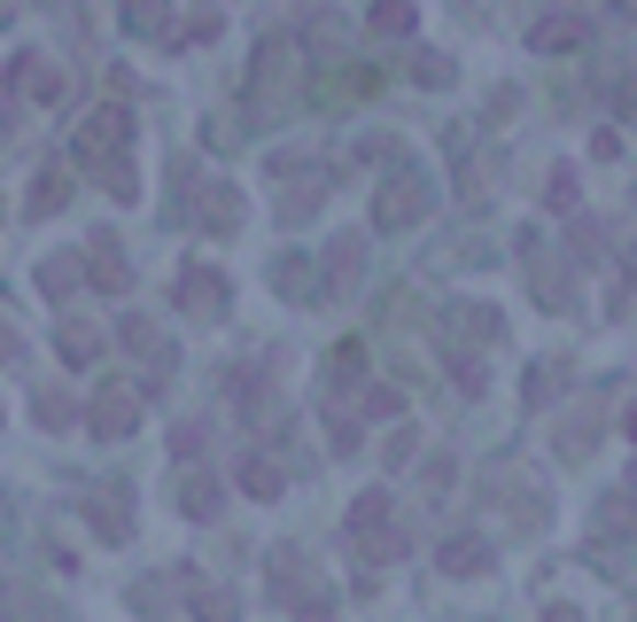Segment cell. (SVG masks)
<instances>
[{
	"mask_svg": "<svg viewBox=\"0 0 637 622\" xmlns=\"http://www.w3.org/2000/svg\"><path fill=\"white\" fill-rule=\"evenodd\" d=\"M357 264H366V241L342 234V241L327 249V281H334V289H342V281H357Z\"/></svg>",
	"mask_w": 637,
	"mask_h": 622,
	"instance_id": "9a60e30c",
	"label": "cell"
},
{
	"mask_svg": "<svg viewBox=\"0 0 637 622\" xmlns=\"http://www.w3.org/2000/svg\"><path fill=\"white\" fill-rule=\"evenodd\" d=\"M70 203V171H39V188L24 195V218H55Z\"/></svg>",
	"mask_w": 637,
	"mask_h": 622,
	"instance_id": "7c38bea8",
	"label": "cell"
},
{
	"mask_svg": "<svg viewBox=\"0 0 637 622\" xmlns=\"http://www.w3.org/2000/svg\"><path fill=\"white\" fill-rule=\"evenodd\" d=\"M0 529H9V506H0Z\"/></svg>",
	"mask_w": 637,
	"mask_h": 622,
	"instance_id": "484cf974",
	"label": "cell"
},
{
	"mask_svg": "<svg viewBox=\"0 0 637 622\" xmlns=\"http://www.w3.org/2000/svg\"><path fill=\"white\" fill-rule=\"evenodd\" d=\"M342 529H350V545L366 553V561H405V538H397V506H389V490H357V498H350V513H342Z\"/></svg>",
	"mask_w": 637,
	"mask_h": 622,
	"instance_id": "6da1fadb",
	"label": "cell"
},
{
	"mask_svg": "<svg viewBox=\"0 0 637 622\" xmlns=\"http://www.w3.org/2000/svg\"><path fill=\"white\" fill-rule=\"evenodd\" d=\"M32 412H39V420H55V428H62V420H70V397H32Z\"/></svg>",
	"mask_w": 637,
	"mask_h": 622,
	"instance_id": "cb8c5ba5",
	"label": "cell"
},
{
	"mask_svg": "<svg viewBox=\"0 0 637 622\" xmlns=\"http://www.w3.org/2000/svg\"><path fill=\"white\" fill-rule=\"evenodd\" d=\"M234 483L249 490V498H281L288 490V467L272 460V452H241V467H234Z\"/></svg>",
	"mask_w": 637,
	"mask_h": 622,
	"instance_id": "9c48e42d",
	"label": "cell"
},
{
	"mask_svg": "<svg viewBox=\"0 0 637 622\" xmlns=\"http://www.w3.org/2000/svg\"><path fill=\"white\" fill-rule=\"evenodd\" d=\"M86 428L94 436H133L140 428V389H94V405H86Z\"/></svg>",
	"mask_w": 637,
	"mask_h": 622,
	"instance_id": "5b68a950",
	"label": "cell"
},
{
	"mask_svg": "<svg viewBox=\"0 0 637 622\" xmlns=\"http://www.w3.org/2000/svg\"><path fill=\"white\" fill-rule=\"evenodd\" d=\"M102 188H110L117 203H133V195H140V180H133V156H110V163H102Z\"/></svg>",
	"mask_w": 637,
	"mask_h": 622,
	"instance_id": "e0dca14e",
	"label": "cell"
},
{
	"mask_svg": "<svg viewBox=\"0 0 637 622\" xmlns=\"http://www.w3.org/2000/svg\"><path fill=\"white\" fill-rule=\"evenodd\" d=\"M544 195H553V211H576V171H553V188H544Z\"/></svg>",
	"mask_w": 637,
	"mask_h": 622,
	"instance_id": "603a6c76",
	"label": "cell"
},
{
	"mask_svg": "<svg viewBox=\"0 0 637 622\" xmlns=\"http://www.w3.org/2000/svg\"><path fill=\"white\" fill-rule=\"evenodd\" d=\"M490 568V545L482 538H451L443 545V576H482Z\"/></svg>",
	"mask_w": 637,
	"mask_h": 622,
	"instance_id": "4fadbf2b",
	"label": "cell"
},
{
	"mask_svg": "<svg viewBox=\"0 0 637 622\" xmlns=\"http://www.w3.org/2000/svg\"><path fill=\"white\" fill-rule=\"evenodd\" d=\"M428 211H435V195L412 180V171H397V180L382 188V203H374V226H420Z\"/></svg>",
	"mask_w": 637,
	"mask_h": 622,
	"instance_id": "277c9868",
	"label": "cell"
},
{
	"mask_svg": "<svg viewBox=\"0 0 637 622\" xmlns=\"http://www.w3.org/2000/svg\"><path fill=\"white\" fill-rule=\"evenodd\" d=\"M125 140H133V117H125V110H94V117L78 125V156H86V163H94V156H102V163L125 156Z\"/></svg>",
	"mask_w": 637,
	"mask_h": 622,
	"instance_id": "52a82bcc",
	"label": "cell"
},
{
	"mask_svg": "<svg viewBox=\"0 0 637 622\" xmlns=\"http://www.w3.org/2000/svg\"><path fill=\"white\" fill-rule=\"evenodd\" d=\"M622 436H637V397H629V412H622Z\"/></svg>",
	"mask_w": 637,
	"mask_h": 622,
	"instance_id": "d4e9b609",
	"label": "cell"
},
{
	"mask_svg": "<svg viewBox=\"0 0 637 622\" xmlns=\"http://www.w3.org/2000/svg\"><path fill=\"white\" fill-rule=\"evenodd\" d=\"M86 281H94L102 296H125L133 289V264H125L117 234H94V249H86Z\"/></svg>",
	"mask_w": 637,
	"mask_h": 622,
	"instance_id": "ba28073f",
	"label": "cell"
},
{
	"mask_svg": "<svg viewBox=\"0 0 637 622\" xmlns=\"http://www.w3.org/2000/svg\"><path fill=\"white\" fill-rule=\"evenodd\" d=\"M412 78H420V86H451L459 70H451V63H443L435 47H420V55H412Z\"/></svg>",
	"mask_w": 637,
	"mask_h": 622,
	"instance_id": "d6986e66",
	"label": "cell"
},
{
	"mask_svg": "<svg viewBox=\"0 0 637 622\" xmlns=\"http://www.w3.org/2000/svg\"><path fill=\"white\" fill-rule=\"evenodd\" d=\"M179 304H187L195 319H218V312L234 304V281L211 273V264H187V273H179Z\"/></svg>",
	"mask_w": 637,
	"mask_h": 622,
	"instance_id": "8992f818",
	"label": "cell"
},
{
	"mask_svg": "<svg viewBox=\"0 0 637 622\" xmlns=\"http://www.w3.org/2000/svg\"><path fill=\"white\" fill-rule=\"evenodd\" d=\"M195 622H241V599L226 584H195Z\"/></svg>",
	"mask_w": 637,
	"mask_h": 622,
	"instance_id": "5bb4252c",
	"label": "cell"
},
{
	"mask_svg": "<svg viewBox=\"0 0 637 622\" xmlns=\"http://www.w3.org/2000/svg\"><path fill=\"white\" fill-rule=\"evenodd\" d=\"M39 289H47V296H70V289H78V264H70V257H62V264H47Z\"/></svg>",
	"mask_w": 637,
	"mask_h": 622,
	"instance_id": "ffe728a7",
	"label": "cell"
},
{
	"mask_svg": "<svg viewBox=\"0 0 637 622\" xmlns=\"http://www.w3.org/2000/svg\"><path fill=\"white\" fill-rule=\"evenodd\" d=\"M195 218H203L211 234H234V226H241V195H234V188H203Z\"/></svg>",
	"mask_w": 637,
	"mask_h": 622,
	"instance_id": "8fae6325",
	"label": "cell"
},
{
	"mask_svg": "<svg viewBox=\"0 0 637 622\" xmlns=\"http://www.w3.org/2000/svg\"><path fill=\"white\" fill-rule=\"evenodd\" d=\"M591 39V16L583 9H544L536 24H528V55H568V47H583Z\"/></svg>",
	"mask_w": 637,
	"mask_h": 622,
	"instance_id": "3957f363",
	"label": "cell"
},
{
	"mask_svg": "<svg viewBox=\"0 0 637 622\" xmlns=\"http://www.w3.org/2000/svg\"><path fill=\"white\" fill-rule=\"evenodd\" d=\"M55 350H62V359H70V366H94V359H102V350H110V335H102V327H86V319H62V335H55Z\"/></svg>",
	"mask_w": 637,
	"mask_h": 622,
	"instance_id": "30bf717a",
	"label": "cell"
},
{
	"mask_svg": "<svg viewBox=\"0 0 637 622\" xmlns=\"http://www.w3.org/2000/svg\"><path fill=\"white\" fill-rule=\"evenodd\" d=\"M171 452H179V460H195V452H203V428H195V420H179V428H171Z\"/></svg>",
	"mask_w": 637,
	"mask_h": 622,
	"instance_id": "7402d4cb",
	"label": "cell"
},
{
	"mask_svg": "<svg viewBox=\"0 0 637 622\" xmlns=\"http://www.w3.org/2000/svg\"><path fill=\"white\" fill-rule=\"evenodd\" d=\"M560 389H568V374H560V366H536V374H528V389H521V397H528V405H553V397H560Z\"/></svg>",
	"mask_w": 637,
	"mask_h": 622,
	"instance_id": "ac0fdd59",
	"label": "cell"
},
{
	"mask_svg": "<svg viewBox=\"0 0 637 622\" xmlns=\"http://www.w3.org/2000/svg\"><path fill=\"white\" fill-rule=\"evenodd\" d=\"M179 506H187L195 521H211V513H218V483H211V475H187V483H179Z\"/></svg>",
	"mask_w": 637,
	"mask_h": 622,
	"instance_id": "2e32d148",
	"label": "cell"
},
{
	"mask_svg": "<svg viewBox=\"0 0 637 622\" xmlns=\"http://www.w3.org/2000/svg\"><path fill=\"white\" fill-rule=\"evenodd\" d=\"M366 24H374V32H412V24H420V9H374Z\"/></svg>",
	"mask_w": 637,
	"mask_h": 622,
	"instance_id": "44dd1931",
	"label": "cell"
},
{
	"mask_svg": "<svg viewBox=\"0 0 637 622\" xmlns=\"http://www.w3.org/2000/svg\"><path fill=\"white\" fill-rule=\"evenodd\" d=\"M272 180H288V195H281V218L288 226H304L327 203V163H311V156H272Z\"/></svg>",
	"mask_w": 637,
	"mask_h": 622,
	"instance_id": "7a4b0ae2",
	"label": "cell"
}]
</instances>
